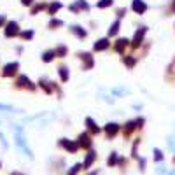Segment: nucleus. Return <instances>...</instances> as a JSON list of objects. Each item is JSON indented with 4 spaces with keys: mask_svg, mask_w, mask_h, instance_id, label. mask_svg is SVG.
I'll use <instances>...</instances> for the list:
<instances>
[{
    "mask_svg": "<svg viewBox=\"0 0 175 175\" xmlns=\"http://www.w3.org/2000/svg\"><path fill=\"white\" fill-rule=\"evenodd\" d=\"M19 32H21V25H19V21H16V19H9L5 23V26L2 28V33H4L5 39H16L19 35Z\"/></svg>",
    "mask_w": 175,
    "mask_h": 175,
    "instance_id": "obj_6",
    "label": "nucleus"
},
{
    "mask_svg": "<svg viewBox=\"0 0 175 175\" xmlns=\"http://www.w3.org/2000/svg\"><path fill=\"white\" fill-rule=\"evenodd\" d=\"M173 161H175V158H173Z\"/></svg>",
    "mask_w": 175,
    "mask_h": 175,
    "instance_id": "obj_45",
    "label": "nucleus"
},
{
    "mask_svg": "<svg viewBox=\"0 0 175 175\" xmlns=\"http://www.w3.org/2000/svg\"><path fill=\"white\" fill-rule=\"evenodd\" d=\"M119 30H121V19H114L110 25H109V28H107V37H109V39L117 37Z\"/></svg>",
    "mask_w": 175,
    "mask_h": 175,
    "instance_id": "obj_22",
    "label": "nucleus"
},
{
    "mask_svg": "<svg viewBox=\"0 0 175 175\" xmlns=\"http://www.w3.org/2000/svg\"><path fill=\"white\" fill-rule=\"evenodd\" d=\"M65 26V21L61 19V18H58V16H54V18H49L47 21V30H51V32H56V30H60V28Z\"/></svg>",
    "mask_w": 175,
    "mask_h": 175,
    "instance_id": "obj_21",
    "label": "nucleus"
},
{
    "mask_svg": "<svg viewBox=\"0 0 175 175\" xmlns=\"http://www.w3.org/2000/svg\"><path fill=\"white\" fill-rule=\"evenodd\" d=\"M9 175H25V173H23V172H11Z\"/></svg>",
    "mask_w": 175,
    "mask_h": 175,
    "instance_id": "obj_43",
    "label": "nucleus"
},
{
    "mask_svg": "<svg viewBox=\"0 0 175 175\" xmlns=\"http://www.w3.org/2000/svg\"><path fill=\"white\" fill-rule=\"evenodd\" d=\"M21 70V65L18 60H12V61H7L2 65V68H0V77H4V79H14V77L19 74Z\"/></svg>",
    "mask_w": 175,
    "mask_h": 175,
    "instance_id": "obj_3",
    "label": "nucleus"
},
{
    "mask_svg": "<svg viewBox=\"0 0 175 175\" xmlns=\"http://www.w3.org/2000/svg\"><path fill=\"white\" fill-rule=\"evenodd\" d=\"M35 37V30L33 28H25V30H21L19 35H18V39L21 42H32Z\"/></svg>",
    "mask_w": 175,
    "mask_h": 175,
    "instance_id": "obj_23",
    "label": "nucleus"
},
{
    "mask_svg": "<svg viewBox=\"0 0 175 175\" xmlns=\"http://www.w3.org/2000/svg\"><path fill=\"white\" fill-rule=\"evenodd\" d=\"M135 130H137V124H135V121H133V119H131V121H126L124 126H123V135H124L126 138H128V137H130V135H131Z\"/></svg>",
    "mask_w": 175,
    "mask_h": 175,
    "instance_id": "obj_26",
    "label": "nucleus"
},
{
    "mask_svg": "<svg viewBox=\"0 0 175 175\" xmlns=\"http://www.w3.org/2000/svg\"><path fill=\"white\" fill-rule=\"evenodd\" d=\"M126 12H128L126 7H117V9H116V19H123L126 16Z\"/></svg>",
    "mask_w": 175,
    "mask_h": 175,
    "instance_id": "obj_32",
    "label": "nucleus"
},
{
    "mask_svg": "<svg viewBox=\"0 0 175 175\" xmlns=\"http://www.w3.org/2000/svg\"><path fill=\"white\" fill-rule=\"evenodd\" d=\"M124 93H126L124 88H116V89H112V95H114V96H121V95H124Z\"/></svg>",
    "mask_w": 175,
    "mask_h": 175,
    "instance_id": "obj_34",
    "label": "nucleus"
},
{
    "mask_svg": "<svg viewBox=\"0 0 175 175\" xmlns=\"http://www.w3.org/2000/svg\"><path fill=\"white\" fill-rule=\"evenodd\" d=\"M112 46V42L109 37H100V39H96V40L93 42V53H105V51H109Z\"/></svg>",
    "mask_w": 175,
    "mask_h": 175,
    "instance_id": "obj_9",
    "label": "nucleus"
},
{
    "mask_svg": "<svg viewBox=\"0 0 175 175\" xmlns=\"http://www.w3.org/2000/svg\"><path fill=\"white\" fill-rule=\"evenodd\" d=\"M33 2H35V0H19V4H21L23 7H26V9H28L30 5H32Z\"/></svg>",
    "mask_w": 175,
    "mask_h": 175,
    "instance_id": "obj_38",
    "label": "nucleus"
},
{
    "mask_svg": "<svg viewBox=\"0 0 175 175\" xmlns=\"http://www.w3.org/2000/svg\"><path fill=\"white\" fill-rule=\"evenodd\" d=\"M75 58L81 61V70L82 72H89L95 68V56L91 51H77Z\"/></svg>",
    "mask_w": 175,
    "mask_h": 175,
    "instance_id": "obj_2",
    "label": "nucleus"
},
{
    "mask_svg": "<svg viewBox=\"0 0 175 175\" xmlns=\"http://www.w3.org/2000/svg\"><path fill=\"white\" fill-rule=\"evenodd\" d=\"M121 61H123V65H124L128 70L135 68V65H137V58L133 54H123L121 56Z\"/></svg>",
    "mask_w": 175,
    "mask_h": 175,
    "instance_id": "obj_25",
    "label": "nucleus"
},
{
    "mask_svg": "<svg viewBox=\"0 0 175 175\" xmlns=\"http://www.w3.org/2000/svg\"><path fill=\"white\" fill-rule=\"evenodd\" d=\"M147 30H149V28H147L145 25H142V26H138L137 30H135L133 37L130 39V47H131V49H138V47H142V44H144V40H145Z\"/></svg>",
    "mask_w": 175,
    "mask_h": 175,
    "instance_id": "obj_5",
    "label": "nucleus"
},
{
    "mask_svg": "<svg viewBox=\"0 0 175 175\" xmlns=\"http://www.w3.org/2000/svg\"><path fill=\"white\" fill-rule=\"evenodd\" d=\"M46 9H47V2H44V0H35L33 4L28 7V14H30V16H39V14H42Z\"/></svg>",
    "mask_w": 175,
    "mask_h": 175,
    "instance_id": "obj_15",
    "label": "nucleus"
},
{
    "mask_svg": "<svg viewBox=\"0 0 175 175\" xmlns=\"http://www.w3.org/2000/svg\"><path fill=\"white\" fill-rule=\"evenodd\" d=\"M56 75H58V81L61 84H67L70 81V68L68 65H65V63H60L58 67H56Z\"/></svg>",
    "mask_w": 175,
    "mask_h": 175,
    "instance_id": "obj_13",
    "label": "nucleus"
},
{
    "mask_svg": "<svg viewBox=\"0 0 175 175\" xmlns=\"http://www.w3.org/2000/svg\"><path fill=\"white\" fill-rule=\"evenodd\" d=\"M170 12H175V0H172V7H170Z\"/></svg>",
    "mask_w": 175,
    "mask_h": 175,
    "instance_id": "obj_42",
    "label": "nucleus"
},
{
    "mask_svg": "<svg viewBox=\"0 0 175 175\" xmlns=\"http://www.w3.org/2000/svg\"><path fill=\"white\" fill-rule=\"evenodd\" d=\"M14 51H16V54H23V46H16Z\"/></svg>",
    "mask_w": 175,
    "mask_h": 175,
    "instance_id": "obj_39",
    "label": "nucleus"
},
{
    "mask_svg": "<svg viewBox=\"0 0 175 175\" xmlns=\"http://www.w3.org/2000/svg\"><path fill=\"white\" fill-rule=\"evenodd\" d=\"M0 112H9V114H21V109H16L12 105H7V103H0Z\"/></svg>",
    "mask_w": 175,
    "mask_h": 175,
    "instance_id": "obj_28",
    "label": "nucleus"
},
{
    "mask_svg": "<svg viewBox=\"0 0 175 175\" xmlns=\"http://www.w3.org/2000/svg\"><path fill=\"white\" fill-rule=\"evenodd\" d=\"M133 121H135L137 128H144V123H145V119L144 117H137V119H133Z\"/></svg>",
    "mask_w": 175,
    "mask_h": 175,
    "instance_id": "obj_36",
    "label": "nucleus"
},
{
    "mask_svg": "<svg viewBox=\"0 0 175 175\" xmlns=\"http://www.w3.org/2000/svg\"><path fill=\"white\" fill-rule=\"evenodd\" d=\"M54 54H56V60H65L70 54V47L67 44H58L54 47Z\"/></svg>",
    "mask_w": 175,
    "mask_h": 175,
    "instance_id": "obj_20",
    "label": "nucleus"
},
{
    "mask_svg": "<svg viewBox=\"0 0 175 175\" xmlns=\"http://www.w3.org/2000/svg\"><path fill=\"white\" fill-rule=\"evenodd\" d=\"M0 142H2V145H4V147H7V142H5V137H4V135H2V133H0Z\"/></svg>",
    "mask_w": 175,
    "mask_h": 175,
    "instance_id": "obj_40",
    "label": "nucleus"
},
{
    "mask_svg": "<svg viewBox=\"0 0 175 175\" xmlns=\"http://www.w3.org/2000/svg\"><path fill=\"white\" fill-rule=\"evenodd\" d=\"M0 168H2V161H0Z\"/></svg>",
    "mask_w": 175,
    "mask_h": 175,
    "instance_id": "obj_44",
    "label": "nucleus"
},
{
    "mask_svg": "<svg viewBox=\"0 0 175 175\" xmlns=\"http://www.w3.org/2000/svg\"><path fill=\"white\" fill-rule=\"evenodd\" d=\"M58 147H61L65 152H68V154H75L77 151H79V145H77V142L75 140H70V138H60L58 140Z\"/></svg>",
    "mask_w": 175,
    "mask_h": 175,
    "instance_id": "obj_10",
    "label": "nucleus"
},
{
    "mask_svg": "<svg viewBox=\"0 0 175 175\" xmlns=\"http://www.w3.org/2000/svg\"><path fill=\"white\" fill-rule=\"evenodd\" d=\"M130 9L133 11V14H137V16H144V14L147 12V2H145V0H131Z\"/></svg>",
    "mask_w": 175,
    "mask_h": 175,
    "instance_id": "obj_16",
    "label": "nucleus"
},
{
    "mask_svg": "<svg viewBox=\"0 0 175 175\" xmlns=\"http://www.w3.org/2000/svg\"><path fill=\"white\" fill-rule=\"evenodd\" d=\"M81 170H82V163H75V165H72V166L67 170V175H77Z\"/></svg>",
    "mask_w": 175,
    "mask_h": 175,
    "instance_id": "obj_31",
    "label": "nucleus"
},
{
    "mask_svg": "<svg viewBox=\"0 0 175 175\" xmlns=\"http://www.w3.org/2000/svg\"><path fill=\"white\" fill-rule=\"evenodd\" d=\"M68 32H70V35H74V37H75L77 40H86V39H88V35H89V30H88V28L82 26V25H77V23L70 25Z\"/></svg>",
    "mask_w": 175,
    "mask_h": 175,
    "instance_id": "obj_8",
    "label": "nucleus"
},
{
    "mask_svg": "<svg viewBox=\"0 0 175 175\" xmlns=\"http://www.w3.org/2000/svg\"><path fill=\"white\" fill-rule=\"evenodd\" d=\"M67 9H68V11H70V14H74V16H79V14H81V11L77 9V5H75V4H68V5H67Z\"/></svg>",
    "mask_w": 175,
    "mask_h": 175,
    "instance_id": "obj_33",
    "label": "nucleus"
},
{
    "mask_svg": "<svg viewBox=\"0 0 175 175\" xmlns=\"http://www.w3.org/2000/svg\"><path fill=\"white\" fill-rule=\"evenodd\" d=\"M96 161V152L93 151V149H88L86 151V156H84V161H82V170H91V166H93V163Z\"/></svg>",
    "mask_w": 175,
    "mask_h": 175,
    "instance_id": "obj_19",
    "label": "nucleus"
},
{
    "mask_svg": "<svg viewBox=\"0 0 175 175\" xmlns=\"http://www.w3.org/2000/svg\"><path fill=\"white\" fill-rule=\"evenodd\" d=\"M12 88L14 89H19V91H30V93H35V91L39 89V88H37V82H33L26 74H21V72L14 77Z\"/></svg>",
    "mask_w": 175,
    "mask_h": 175,
    "instance_id": "obj_1",
    "label": "nucleus"
},
{
    "mask_svg": "<svg viewBox=\"0 0 175 175\" xmlns=\"http://www.w3.org/2000/svg\"><path fill=\"white\" fill-rule=\"evenodd\" d=\"M63 7H65V5H63V2H60V0H51V2H47L46 14H49V18H54V16L61 11Z\"/></svg>",
    "mask_w": 175,
    "mask_h": 175,
    "instance_id": "obj_18",
    "label": "nucleus"
},
{
    "mask_svg": "<svg viewBox=\"0 0 175 175\" xmlns=\"http://www.w3.org/2000/svg\"><path fill=\"white\" fill-rule=\"evenodd\" d=\"M154 159H156V161L163 159V152H161L159 149H154Z\"/></svg>",
    "mask_w": 175,
    "mask_h": 175,
    "instance_id": "obj_37",
    "label": "nucleus"
},
{
    "mask_svg": "<svg viewBox=\"0 0 175 175\" xmlns=\"http://www.w3.org/2000/svg\"><path fill=\"white\" fill-rule=\"evenodd\" d=\"M9 21V18H7V14H0V30L5 26V23Z\"/></svg>",
    "mask_w": 175,
    "mask_h": 175,
    "instance_id": "obj_35",
    "label": "nucleus"
},
{
    "mask_svg": "<svg viewBox=\"0 0 175 175\" xmlns=\"http://www.w3.org/2000/svg\"><path fill=\"white\" fill-rule=\"evenodd\" d=\"M112 5H114V0H98L96 4H95V7H96V9H100V11L110 9Z\"/></svg>",
    "mask_w": 175,
    "mask_h": 175,
    "instance_id": "obj_29",
    "label": "nucleus"
},
{
    "mask_svg": "<svg viewBox=\"0 0 175 175\" xmlns=\"http://www.w3.org/2000/svg\"><path fill=\"white\" fill-rule=\"evenodd\" d=\"M14 140H16V145L19 147V149L26 154L30 159H33V152H32V149H28L26 138H25V131H23V128H21L19 124L16 126V135H14Z\"/></svg>",
    "mask_w": 175,
    "mask_h": 175,
    "instance_id": "obj_4",
    "label": "nucleus"
},
{
    "mask_svg": "<svg viewBox=\"0 0 175 175\" xmlns=\"http://www.w3.org/2000/svg\"><path fill=\"white\" fill-rule=\"evenodd\" d=\"M130 47V39L128 37H117L116 40L112 42V46H110V49L116 53V54H119V56H123V54H126V49Z\"/></svg>",
    "mask_w": 175,
    "mask_h": 175,
    "instance_id": "obj_7",
    "label": "nucleus"
},
{
    "mask_svg": "<svg viewBox=\"0 0 175 175\" xmlns=\"http://www.w3.org/2000/svg\"><path fill=\"white\" fill-rule=\"evenodd\" d=\"M98 173H100V170H93V172L88 170V173H86V175H98Z\"/></svg>",
    "mask_w": 175,
    "mask_h": 175,
    "instance_id": "obj_41",
    "label": "nucleus"
},
{
    "mask_svg": "<svg viewBox=\"0 0 175 175\" xmlns=\"http://www.w3.org/2000/svg\"><path fill=\"white\" fill-rule=\"evenodd\" d=\"M102 131L105 133V137H107L109 140H112L114 137H117V135H119V131H121V126H119L117 123H112V121H110V123H107V124L102 128Z\"/></svg>",
    "mask_w": 175,
    "mask_h": 175,
    "instance_id": "obj_14",
    "label": "nucleus"
},
{
    "mask_svg": "<svg viewBox=\"0 0 175 175\" xmlns=\"http://www.w3.org/2000/svg\"><path fill=\"white\" fill-rule=\"evenodd\" d=\"M84 126H86V131L91 133V135H100L102 133V128L96 124V121L91 117V116L84 117Z\"/></svg>",
    "mask_w": 175,
    "mask_h": 175,
    "instance_id": "obj_17",
    "label": "nucleus"
},
{
    "mask_svg": "<svg viewBox=\"0 0 175 175\" xmlns=\"http://www.w3.org/2000/svg\"><path fill=\"white\" fill-rule=\"evenodd\" d=\"M37 88L40 91H44L46 95H54V88H53V81L47 79L46 75L39 77V81H37Z\"/></svg>",
    "mask_w": 175,
    "mask_h": 175,
    "instance_id": "obj_12",
    "label": "nucleus"
},
{
    "mask_svg": "<svg viewBox=\"0 0 175 175\" xmlns=\"http://www.w3.org/2000/svg\"><path fill=\"white\" fill-rule=\"evenodd\" d=\"M56 60V54H54V49H46V51H42L40 53V61L49 65V63H53Z\"/></svg>",
    "mask_w": 175,
    "mask_h": 175,
    "instance_id": "obj_24",
    "label": "nucleus"
},
{
    "mask_svg": "<svg viewBox=\"0 0 175 175\" xmlns=\"http://www.w3.org/2000/svg\"><path fill=\"white\" fill-rule=\"evenodd\" d=\"M77 145H79V149H91L93 147V135L88 131H82V133H79V137H77Z\"/></svg>",
    "mask_w": 175,
    "mask_h": 175,
    "instance_id": "obj_11",
    "label": "nucleus"
},
{
    "mask_svg": "<svg viewBox=\"0 0 175 175\" xmlns=\"http://www.w3.org/2000/svg\"><path fill=\"white\" fill-rule=\"evenodd\" d=\"M74 4H75L77 9L81 11V14H82V12L88 14L91 11V5H89V2H88V0H74Z\"/></svg>",
    "mask_w": 175,
    "mask_h": 175,
    "instance_id": "obj_27",
    "label": "nucleus"
},
{
    "mask_svg": "<svg viewBox=\"0 0 175 175\" xmlns=\"http://www.w3.org/2000/svg\"><path fill=\"white\" fill-rule=\"evenodd\" d=\"M119 163V154L116 152V151H114V152H110V156H109V158H107V165H109V166H116V165H117Z\"/></svg>",
    "mask_w": 175,
    "mask_h": 175,
    "instance_id": "obj_30",
    "label": "nucleus"
}]
</instances>
